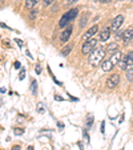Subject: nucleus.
I'll use <instances>...</instances> for the list:
<instances>
[{"label":"nucleus","mask_w":133,"mask_h":150,"mask_svg":"<svg viewBox=\"0 0 133 150\" xmlns=\"http://www.w3.org/2000/svg\"><path fill=\"white\" fill-rule=\"evenodd\" d=\"M75 1H77V0H67V3L68 4H73Z\"/></svg>","instance_id":"28"},{"label":"nucleus","mask_w":133,"mask_h":150,"mask_svg":"<svg viewBox=\"0 0 133 150\" xmlns=\"http://www.w3.org/2000/svg\"><path fill=\"white\" fill-rule=\"evenodd\" d=\"M24 77H26V71H24V69H21V72H20V74H19V79L20 80H24Z\"/></svg>","instance_id":"20"},{"label":"nucleus","mask_w":133,"mask_h":150,"mask_svg":"<svg viewBox=\"0 0 133 150\" xmlns=\"http://www.w3.org/2000/svg\"><path fill=\"white\" fill-rule=\"evenodd\" d=\"M37 3H39V0H26V7L28 9H31V8H33Z\"/></svg>","instance_id":"12"},{"label":"nucleus","mask_w":133,"mask_h":150,"mask_svg":"<svg viewBox=\"0 0 133 150\" xmlns=\"http://www.w3.org/2000/svg\"><path fill=\"white\" fill-rule=\"evenodd\" d=\"M109 36H110V28H107V27L99 33V39L101 40V41H107V40L109 39Z\"/></svg>","instance_id":"9"},{"label":"nucleus","mask_w":133,"mask_h":150,"mask_svg":"<svg viewBox=\"0 0 133 150\" xmlns=\"http://www.w3.org/2000/svg\"><path fill=\"white\" fill-rule=\"evenodd\" d=\"M92 124H93V116H88L87 124H85V127H87V129H89V127L92 126Z\"/></svg>","instance_id":"14"},{"label":"nucleus","mask_w":133,"mask_h":150,"mask_svg":"<svg viewBox=\"0 0 133 150\" xmlns=\"http://www.w3.org/2000/svg\"><path fill=\"white\" fill-rule=\"evenodd\" d=\"M71 49H72V47H71V45L65 47V48L63 49V52H61V53L64 54V56H67V54H69V52H71Z\"/></svg>","instance_id":"17"},{"label":"nucleus","mask_w":133,"mask_h":150,"mask_svg":"<svg viewBox=\"0 0 133 150\" xmlns=\"http://www.w3.org/2000/svg\"><path fill=\"white\" fill-rule=\"evenodd\" d=\"M14 67H15L16 69H19V68H20V62H19V61H16V62L14 64Z\"/></svg>","instance_id":"24"},{"label":"nucleus","mask_w":133,"mask_h":150,"mask_svg":"<svg viewBox=\"0 0 133 150\" xmlns=\"http://www.w3.org/2000/svg\"><path fill=\"white\" fill-rule=\"evenodd\" d=\"M11 150H20V146H19V145H16V146H14Z\"/></svg>","instance_id":"27"},{"label":"nucleus","mask_w":133,"mask_h":150,"mask_svg":"<svg viewBox=\"0 0 133 150\" xmlns=\"http://www.w3.org/2000/svg\"><path fill=\"white\" fill-rule=\"evenodd\" d=\"M132 1H133V0H132Z\"/></svg>","instance_id":"31"},{"label":"nucleus","mask_w":133,"mask_h":150,"mask_svg":"<svg viewBox=\"0 0 133 150\" xmlns=\"http://www.w3.org/2000/svg\"><path fill=\"white\" fill-rule=\"evenodd\" d=\"M110 0H101V3H109Z\"/></svg>","instance_id":"29"},{"label":"nucleus","mask_w":133,"mask_h":150,"mask_svg":"<svg viewBox=\"0 0 133 150\" xmlns=\"http://www.w3.org/2000/svg\"><path fill=\"white\" fill-rule=\"evenodd\" d=\"M122 23H124V16H122V15H119L117 17H115V19L112 20V24H110V31L117 32L120 29V27L122 25Z\"/></svg>","instance_id":"5"},{"label":"nucleus","mask_w":133,"mask_h":150,"mask_svg":"<svg viewBox=\"0 0 133 150\" xmlns=\"http://www.w3.org/2000/svg\"><path fill=\"white\" fill-rule=\"evenodd\" d=\"M77 13H79V9L77 8H72V9H69L68 12H65V13L63 15V17L60 19L59 25L61 27V28H64L67 24H69L71 21H73L75 17L77 16Z\"/></svg>","instance_id":"2"},{"label":"nucleus","mask_w":133,"mask_h":150,"mask_svg":"<svg viewBox=\"0 0 133 150\" xmlns=\"http://www.w3.org/2000/svg\"><path fill=\"white\" fill-rule=\"evenodd\" d=\"M127 77H128V80H129V81H133V69H129V71H128Z\"/></svg>","instance_id":"19"},{"label":"nucleus","mask_w":133,"mask_h":150,"mask_svg":"<svg viewBox=\"0 0 133 150\" xmlns=\"http://www.w3.org/2000/svg\"><path fill=\"white\" fill-rule=\"evenodd\" d=\"M37 112H39V113H44V112H46V109H44V105H43L41 102H40V104H37Z\"/></svg>","instance_id":"18"},{"label":"nucleus","mask_w":133,"mask_h":150,"mask_svg":"<svg viewBox=\"0 0 133 150\" xmlns=\"http://www.w3.org/2000/svg\"><path fill=\"white\" fill-rule=\"evenodd\" d=\"M16 42L17 44H19V47H23L24 44H23V41H21V40H16Z\"/></svg>","instance_id":"25"},{"label":"nucleus","mask_w":133,"mask_h":150,"mask_svg":"<svg viewBox=\"0 0 133 150\" xmlns=\"http://www.w3.org/2000/svg\"><path fill=\"white\" fill-rule=\"evenodd\" d=\"M119 65H120V68L124 69V71H125V69H128L129 67L133 65V51L128 52V53L125 54V56L122 57L121 60H120Z\"/></svg>","instance_id":"3"},{"label":"nucleus","mask_w":133,"mask_h":150,"mask_svg":"<svg viewBox=\"0 0 133 150\" xmlns=\"http://www.w3.org/2000/svg\"><path fill=\"white\" fill-rule=\"evenodd\" d=\"M107 51L108 52H112V53H113V52H117V51H119L117 42H112V44H109V45H108V48H107Z\"/></svg>","instance_id":"13"},{"label":"nucleus","mask_w":133,"mask_h":150,"mask_svg":"<svg viewBox=\"0 0 133 150\" xmlns=\"http://www.w3.org/2000/svg\"><path fill=\"white\" fill-rule=\"evenodd\" d=\"M55 100H56V101H63L64 98H63V97H60V96H57V94H56V96H55Z\"/></svg>","instance_id":"23"},{"label":"nucleus","mask_w":133,"mask_h":150,"mask_svg":"<svg viewBox=\"0 0 133 150\" xmlns=\"http://www.w3.org/2000/svg\"><path fill=\"white\" fill-rule=\"evenodd\" d=\"M53 3V0H44V6H49Z\"/></svg>","instance_id":"22"},{"label":"nucleus","mask_w":133,"mask_h":150,"mask_svg":"<svg viewBox=\"0 0 133 150\" xmlns=\"http://www.w3.org/2000/svg\"><path fill=\"white\" fill-rule=\"evenodd\" d=\"M72 27H68L67 29H64V32L61 33V36H60V40H61L63 42H67L68 41V39L71 37V35H72Z\"/></svg>","instance_id":"8"},{"label":"nucleus","mask_w":133,"mask_h":150,"mask_svg":"<svg viewBox=\"0 0 133 150\" xmlns=\"http://www.w3.org/2000/svg\"><path fill=\"white\" fill-rule=\"evenodd\" d=\"M119 82H120V76L119 74H112V76L107 80V86L112 89V88H115Z\"/></svg>","instance_id":"6"},{"label":"nucleus","mask_w":133,"mask_h":150,"mask_svg":"<svg viewBox=\"0 0 133 150\" xmlns=\"http://www.w3.org/2000/svg\"><path fill=\"white\" fill-rule=\"evenodd\" d=\"M113 62L110 61V60H105V61H102V64H101V68H102V71H105V72H109V71H112L113 69Z\"/></svg>","instance_id":"11"},{"label":"nucleus","mask_w":133,"mask_h":150,"mask_svg":"<svg viewBox=\"0 0 133 150\" xmlns=\"http://www.w3.org/2000/svg\"><path fill=\"white\" fill-rule=\"evenodd\" d=\"M14 133L16 134V136H21V134H24V129H21V127H15Z\"/></svg>","instance_id":"15"},{"label":"nucleus","mask_w":133,"mask_h":150,"mask_svg":"<svg viewBox=\"0 0 133 150\" xmlns=\"http://www.w3.org/2000/svg\"><path fill=\"white\" fill-rule=\"evenodd\" d=\"M36 73H37V74H40V73H41V67H40L39 64H37V65H36Z\"/></svg>","instance_id":"21"},{"label":"nucleus","mask_w":133,"mask_h":150,"mask_svg":"<svg viewBox=\"0 0 133 150\" xmlns=\"http://www.w3.org/2000/svg\"><path fill=\"white\" fill-rule=\"evenodd\" d=\"M31 91H32V93L33 94H36V92H37V82L35 81H32V85H31Z\"/></svg>","instance_id":"16"},{"label":"nucleus","mask_w":133,"mask_h":150,"mask_svg":"<svg viewBox=\"0 0 133 150\" xmlns=\"http://www.w3.org/2000/svg\"><path fill=\"white\" fill-rule=\"evenodd\" d=\"M95 48H96V40H88V41H85L83 44L81 51L84 54H91Z\"/></svg>","instance_id":"4"},{"label":"nucleus","mask_w":133,"mask_h":150,"mask_svg":"<svg viewBox=\"0 0 133 150\" xmlns=\"http://www.w3.org/2000/svg\"><path fill=\"white\" fill-rule=\"evenodd\" d=\"M121 39L124 40V42H130L133 40V29H125V31H122V36Z\"/></svg>","instance_id":"7"},{"label":"nucleus","mask_w":133,"mask_h":150,"mask_svg":"<svg viewBox=\"0 0 133 150\" xmlns=\"http://www.w3.org/2000/svg\"><path fill=\"white\" fill-rule=\"evenodd\" d=\"M28 150H35V149H33V146H29V147H28Z\"/></svg>","instance_id":"30"},{"label":"nucleus","mask_w":133,"mask_h":150,"mask_svg":"<svg viewBox=\"0 0 133 150\" xmlns=\"http://www.w3.org/2000/svg\"><path fill=\"white\" fill-rule=\"evenodd\" d=\"M105 52H107V49L102 48V47L95 48L93 52L89 54V64H91V65H93V67H97L100 62H101V60L104 59Z\"/></svg>","instance_id":"1"},{"label":"nucleus","mask_w":133,"mask_h":150,"mask_svg":"<svg viewBox=\"0 0 133 150\" xmlns=\"http://www.w3.org/2000/svg\"><path fill=\"white\" fill-rule=\"evenodd\" d=\"M57 126H59V129H63L64 125H63V122H57Z\"/></svg>","instance_id":"26"},{"label":"nucleus","mask_w":133,"mask_h":150,"mask_svg":"<svg viewBox=\"0 0 133 150\" xmlns=\"http://www.w3.org/2000/svg\"><path fill=\"white\" fill-rule=\"evenodd\" d=\"M96 32H99V28H97V25H93L92 28H89L87 32H85L84 39L85 40H89L92 36H95V35H96Z\"/></svg>","instance_id":"10"}]
</instances>
